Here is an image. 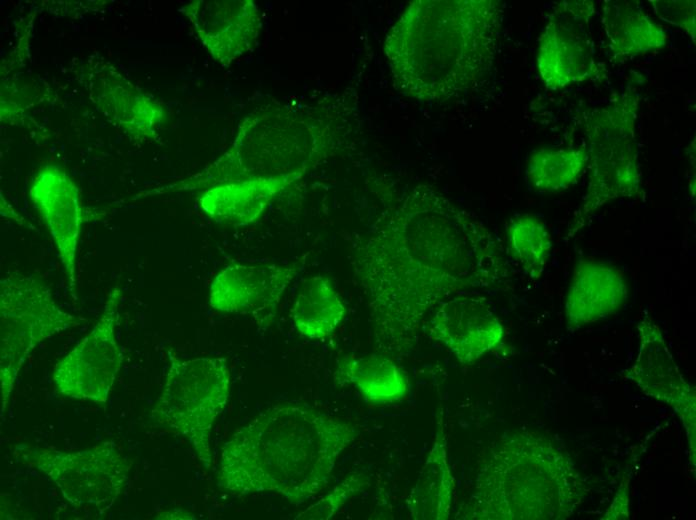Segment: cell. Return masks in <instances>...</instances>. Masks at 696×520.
I'll use <instances>...</instances> for the list:
<instances>
[{"label":"cell","instance_id":"1","mask_svg":"<svg viewBox=\"0 0 696 520\" xmlns=\"http://www.w3.org/2000/svg\"><path fill=\"white\" fill-rule=\"evenodd\" d=\"M358 435L352 423L307 404H274L225 442L217 484L236 495L271 492L299 505L327 486Z\"/></svg>","mask_w":696,"mask_h":520},{"label":"cell","instance_id":"2","mask_svg":"<svg viewBox=\"0 0 696 520\" xmlns=\"http://www.w3.org/2000/svg\"><path fill=\"white\" fill-rule=\"evenodd\" d=\"M501 22V4L494 0L411 2L384 45L395 87L433 103L470 93L493 64Z\"/></svg>","mask_w":696,"mask_h":520},{"label":"cell","instance_id":"3","mask_svg":"<svg viewBox=\"0 0 696 520\" xmlns=\"http://www.w3.org/2000/svg\"><path fill=\"white\" fill-rule=\"evenodd\" d=\"M585 491L572 459L554 440L535 431H510L482 451L473 491L456 518L564 519Z\"/></svg>","mask_w":696,"mask_h":520},{"label":"cell","instance_id":"4","mask_svg":"<svg viewBox=\"0 0 696 520\" xmlns=\"http://www.w3.org/2000/svg\"><path fill=\"white\" fill-rule=\"evenodd\" d=\"M639 103L638 92L627 87L584 116L589 183L569 226L570 237L582 230L602 206L638 194L641 178L635 125Z\"/></svg>","mask_w":696,"mask_h":520},{"label":"cell","instance_id":"5","mask_svg":"<svg viewBox=\"0 0 696 520\" xmlns=\"http://www.w3.org/2000/svg\"><path fill=\"white\" fill-rule=\"evenodd\" d=\"M165 383L151 418L184 437L202 465L212 463L211 431L230 395V370L225 358L170 356Z\"/></svg>","mask_w":696,"mask_h":520},{"label":"cell","instance_id":"6","mask_svg":"<svg viewBox=\"0 0 696 520\" xmlns=\"http://www.w3.org/2000/svg\"><path fill=\"white\" fill-rule=\"evenodd\" d=\"M81 324L55 302L48 285L31 273L11 272L0 281V380L3 415L18 373L46 339Z\"/></svg>","mask_w":696,"mask_h":520},{"label":"cell","instance_id":"7","mask_svg":"<svg viewBox=\"0 0 696 520\" xmlns=\"http://www.w3.org/2000/svg\"><path fill=\"white\" fill-rule=\"evenodd\" d=\"M320 141L312 132L240 133L232 146L202 171L142 192V196L207 189L217 184L257 178L300 179L320 154Z\"/></svg>","mask_w":696,"mask_h":520},{"label":"cell","instance_id":"8","mask_svg":"<svg viewBox=\"0 0 696 520\" xmlns=\"http://www.w3.org/2000/svg\"><path fill=\"white\" fill-rule=\"evenodd\" d=\"M25 458L57 486L71 505L96 515L114 505L129 482L132 464L113 440L76 452L35 448Z\"/></svg>","mask_w":696,"mask_h":520},{"label":"cell","instance_id":"9","mask_svg":"<svg viewBox=\"0 0 696 520\" xmlns=\"http://www.w3.org/2000/svg\"><path fill=\"white\" fill-rule=\"evenodd\" d=\"M592 1L558 3L540 36L536 66L544 85L560 90L604 76L591 34Z\"/></svg>","mask_w":696,"mask_h":520},{"label":"cell","instance_id":"10","mask_svg":"<svg viewBox=\"0 0 696 520\" xmlns=\"http://www.w3.org/2000/svg\"><path fill=\"white\" fill-rule=\"evenodd\" d=\"M122 292L114 286L92 330L60 359L53 369L59 393L81 400L105 403L122 363L116 337Z\"/></svg>","mask_w":696,"mask_h":520},{"label":"cell","instance_id":"11","mask_svg":"<svg viewBox=\"0 0 696 520\" xmlns=\"http://www.w3.org/2000/svg\"><path fill=\"white\" fill-rule=\"evenodd\" d=\"M78 77L96 110L119 132L137 142L158 138L164 108L104 57L90 55Z\"/></svg>","mask_w":696,"mask_h":520},{"label":"cell","instance_id":"12","mask_svg":"<svg viewBox=\"0 0 696 520\" xmlns=\"http://www.w3.org/2000/svg\"><path fill=\"white\" fill-rule=\"evenodd\" d=\"M639 348L626 379L648 396L668 404L678 414L686 430L691 460H695V389L676 365L660 328L645 314L638 324Z\"/></svg>","mask_w":696,"mask_h":520},{"label":"cell","instance_id":"13","mask_svg":"<svg viewBox=\"0 0 696 520\" xmlns=\"http://www.w3.org/2000/svg\"><path fill=\"white\" fill-rule=\"evenodd\" d=\"M29 197L45 222L73 291L77 285V251L84 222L79 188L62 167L49 164L33 177Z\"/></svg>","mask_w":696,"mask_h":520},{"label":"cell","instance_id":"14","mask_svg":"<svg viewBox=\"0 0 696 520\" xmlns=\"http://www.w3.org/2000/svg\"><path fill=\"white\" fill-rule=\"evenodd\" d=\"M299 269L297 262L229 264L210 284L209 305L223 313L264 314L275 309Z\"/></svg>","mask_w":696,"mask_h":520},{"label":"cell","instance_id":"15","mask_svg":"<svg viewBox=\"0 0 696 520\" xmlns=\"http://www.w3.org/2000/svg\"><path fill=\"white\" fill-rule=\"evenodd\" d=\"M181 11L209 54L223 66L256 45L261 18L252 0H194Z\"/></svg>","mask_w":696,"mask_h":520},{"label":"cell","instance_id":"16","mask_svg":"<svg viewBox=\"0 0 696 520\" xmlns=\"http://www.w3.org/2000/svg\"><path fill=\"white\" fill-rule=\"evenodd\" d=\"M429 335L470 365L503 339L501 321L485 298L459 295L442 302L429 324Z\"/></svg>","mask_w":696,"mask_h":520},{"label":"cell","instance_id":"17","mask_svg":"<svg viewBox=\"0 0 696 520\" xmlns=\"http://www.w3.org/2000/svg\"><path fill=\"white\" fill-rule=\"evenodd\" d=\"M627 283L623 273L589 258L575 265L566 296L565 316L569 330L604 319L626 302Z\"/></svg>","mask_w":696,"mask_h":520},{"label":"cell","instance_id":"18","mask_svg":"<svg viewBox=\"0 0 696 520\" xmlns=\"http://www.w3.org/2000/svg\"><path fill=\"white\" fill-rule=\"evenodd\" d=\"M295 182L292 178H257L214 185L202 191L198 203L213 221L226 226L255 222L273 198Z\"/></svg>","mask_w":696,"mask_h":520},{"label":"cell","instance_id":"19","mask_svg":"<svg viewBox=\"0 0 696 520\" xmlns=\"http://www.w3.org/2000/svg\"><path fill=\"white\" fill-rule=\"evenodd\" d=\"M443 420L441 409L432 447L406 500L409 518L413 520H445L451 514L454 481Z\"/></svg>","mask_w":696,"mask_h":520},{"label":"cell","instance_id":"20","mask_svg":"<svg viewBox=\"0 0 696 520\" xmlns=\"http://www.w3.org/2000/svg\"><path fill=\"white\" fill-rule=\"evenodd\" d=\"M601 21L609 50L618 58L657 51L665 46L668 38L665 30L637 2L604 1Z\"/></svg>","mask_w":696,"mask_h":520},{"label":"cell","instance_id":"21","mask_svg":"<svg viewBox=\"0 0 696 520\" xmlns=\"http://www.w3.org/2000/svg\"><path fill=\"white\" fill-rule=\"evenodd\" d=\"M339 386H351L373 404L403 399L409 390L406 372L380 354L347 355L339 360L334 373Z\"/></svg>","mask_w":696,"mask_h":520},{"label":"cell","instance_id":"22","mask_svg":"<svg viewBox=\"0 0 696 520\" xmlns=\"http://www.w3.org/2000/svg\"><path fill=\"white\" fill-rule=\"evenodd\" d=\"M345 315V306L329 278L316 275L301 283L291 318L303 337L324 340L334 333Z\"/></svg>","mask_w":696,"mask_h":520},{"label":"cell","instance_id":"23","mask_svg":"<svg viewBox=\"0 0 696 520\" xmlns=\"http://www.w3.org/2000/svg\"><path fill=\"white\" fill-rule=\"evenodd\" d=\"M587 162V150L583 147L541 148L527 160L526 180L535 191L558 192L578 180Z\"/></svg>","mask_w":696,"mask_h":520},{"label":"cell","instance_id":"24","mask_svg":"<svg viewBox=\"0 0 696 520\" xmlns=\"http://www.w3.org/2000/svg\"><path fill=\"white\" fill-rule=\"evenodd\" d=\"M510 250L524 272L539 278L548 260L552 242L545 224L526 214L517 217L508 228Z\"/></svg>","mask_w":696,"mask_h":520},{"label":"cell","instance_id":"25","mask_svg":"<svg viewBox=\"0 0 696 520\" xmlns=\"http://www.w3.org/2000/svg\"><path fill=\"white\" fill-rule=\"evenodd\" d=\"M368 485L363 474H351L333 488L331 492L299 513L295 519H330L351 497Z\"/></svg>","mask_w":696,"mask_h":520},{"label":"cell","instance_id":"26","mask_svg":"<svg viewBox=\"0 0 696 520\" xmlns=\"http://www.w3.org/2000/svg\"><path fill=\"white\" fill-rule=\"evenodd\" d=\"M650 3L660 19L685 30L695 43V0H658Z\"/></svg>","mask_w":696,"mask_h":520},{"label":"cell","instance_id":"27","mask_svg":"<svg viewBox=\"0 0 696 520\" xmlns=\"http://www.w3.org/2000/svg\"><path fill=\"white\" fill-rule=\"evenodd\" d=\"M157 519H195V516L186 510L173 509L160 512Z\"/></svg>","mask_w":696,"mask_h":520}]
</instances>
